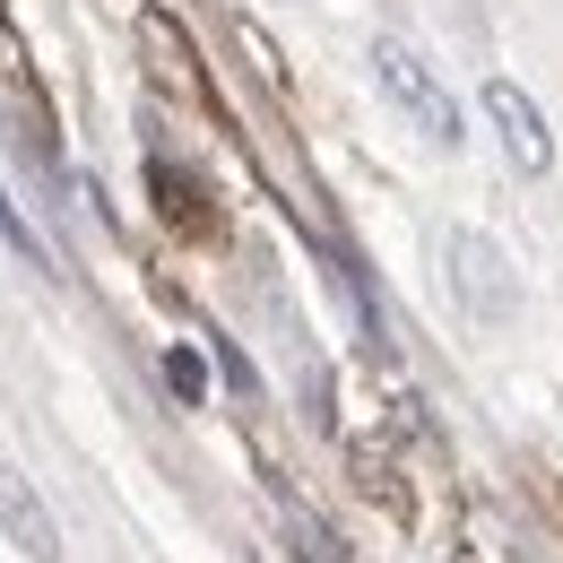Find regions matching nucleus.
<instances>
[{
	"mask_svg": "<svg viewBox=\"0 0 563 563\" xmlns=\"http://www.w3.org/2000/svg\"><path fill=\"white\" fill-rule=\"evenodd\" d=\"M373 78H382V96H390V104H399V113H408V122H417L433 147H460V140H468V131H460V104H451V87L433 78V62H424L417 44L382 35V44H373Z\"/></svg>",
	"mask_w": 563,
	"mask_h": 563,
	"instance_id": "nucleus-1",
	"label": "nucleus"
},
{
	"mask_svg": "<svg viewBox=\"0 0 563 563\" xmlns=\"http://www.w3.org/2000/svg\"><path fill=\"white\" fill-rule=\"evenodd\" d=\"M442 261H451V286H460V303H468L486 330H503V321L520 312V278H511V261H503V243H494V234L460 225V234L442 243Z\"/></svg>",
	"mask_w": 563,
	"mask_h": 563,
	"instance_id": "nucleus-2",
	"label": "nucleus"
},
{
	"mask_svg": "<svg viewBox=\"0 0 563 563\" xmlns=\"http://www.w3.org/2000/svg\"><path fill=\"white\" fill-rule=\"evenodd\" d=\"M486 122L503 131V156H511V174H547L555 165V131H547V113H538V96L529 87H511V78H486Z\"/></svg>",
	"mask_w": 563,
	"mask_h": 563,
	"instance_id": "nucleus-3",
	"label": "nucleus"
},
{
	"mask_svg": "<svg viewBox=\"0 0 563 563\" xmlns=\"http://www.w3.org/2000/svg\"><path fill=\"white\" fill-rule=\"evenodd\" d=\"M0 529H9V547L35 563H62V520L44 511V494L26 486L18 468H0Z\"/></svg>",
	"mask_w": 563,
	"mask_h": 563,
	"instance_id": "nucleus-4",
	"label": "nucleus"
},
{
	"mask_svg": "<svg viewBox=\"0 0 563 563\" xmlns=\"http://www.w3.org/2000/svg\"><path fill=\"white\" fill-rule=\"evenodd\" d=\"M140 44H147V70L165 78V87H183V96H200V62H191V44H183V26H165V9H147V18H140Z\"/></svg>",
	"mask_w": 563,
	"mask_h": 563,
	"instance_id": "nucleus-5",
	"label": "nucleus"
},
{
	"mask_svg": "<svg viewBox=\"0 0 563 563\" xmlns=\"http://www.w3.org/2000/svg\"><path fill=\"white\" fill-rule=\"evenodd\" d=\"M156 373H165V390H174L183 408H209V355H200V347H183V339H174Z\"/></svg>",
	"mask_w": 563,
	"mask_h": 563,
	"instance_id": "nucleus-6",
	"label": "nucleus"
},
{
	"mask_svg": "<svg viewBox=\"0 0 563 563\" xmlns=\"http://www.w3.org/2000/svg\"><path fill=\"white\" fill-rule=\"evenodd\" d=\"M147 183H156V209H165V225H209V209H200V183H191V174L147 165Z\"/></svg>",
	"mask_w": 563,
	"mask_h": 563,
	"instance_id": "nucleus-7",
	"label": "nucleus"
},
{
	"mask_svg": "<svg viewBox=\"0 0 563 563\" xmlns=\"http://www.w3.org/2000/svg\"><path fill=\"white\" fill-rule=\"evenodd\" d=\"M0 243H9L18 261H35V269H53V243H44V234H35L26 217H18V200H9V191H0Z\"/></svg>",
	"mask_w": 563,
	"mask_h": 563,
	"instance_id": "nucleus-8",
	"label": "nucleus"
},
{
	"mask_svg": "<svg viewBox=\"0 0 563 563\" xmlns=\"http://www.w3.org/2000/svg\"><path fill=\"white\" fill-rule=\"evenodd\" d=\"M295 563H347V547H339V529H321L312 511H295Z\"/></svg>",
	"mask_w": 563,
	"mask_h": 563,
	"instance_id": "nucleus-9",
	"label": "nucleus"
}]
</instances>
